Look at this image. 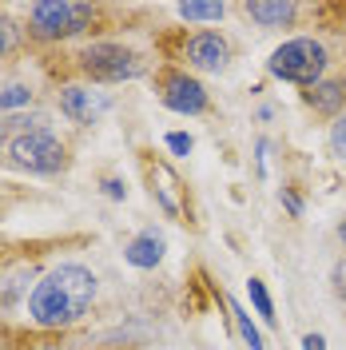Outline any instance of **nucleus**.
I'll use <instances>...</instances> for the list:
<instances>
[{"mask_svg":"<svg viewBox=\"0 0 346 350\" xmlns=\"http://www.w3.org/2000/svg\"><path fill=\"white\" fill-rule=\"evenodd\" d=\"M343 88H346V80H343Z\"/></svg>","mask_w":346,"mask_h":350,"instance_id":"nucleus-23","label":"nucleus"},{"mask_svg":"<svg viewBox=\"0 0 346 350\" xmlns=\"http://www.w3.org/2000/svg\"><path fill=\"white\" fill-rule=\"evenodd\" d=\"M80 68H84V76L100 80V84H124V80H135V76L144 72V60H139V52H131L124 44L104 40V44L84 48Z\"/></svg>","mask_w":346,"mask_h":350,"instance_id":"nucleus-5","label":"nucleus"},{"mask_svg":"<svg viewBox=\"0 0 346 350\" xmlns=\"http://www.w3.org/2000/svg\"><path fill=\"white\" fill-rule=\"evenodd\" d=\"M295 4L291 0H275V4H267V0H255V4H247V16L251 21H259L263 28H282V24L295 21Z\"/></svg>","mask_w":346,"mask_h":350,"instance_id":"nucleus-10","label":"nucleus"},{"mask_svg":"<svg viewBox=\"0 0 346 350\" xmlns=\"http://www.w3.org/2000/svg\"><path fill=\"white\" fill-rule=\"evenodd\" d=\"M163 104L179 116H203L207 111V88L187 72H172L163 80Z\"/></svg>","mask_w":346,"mask_h":350,"instance_id":"nucleus-6","label":"nucleus"},{"mask_svg":"<svg viewBox=\"0 0 346 350\" xmlns=\"http://www.w3.org/2000/svg\"><path fill=\"white\" fill-rule=\"evenodd\" d=\"M267 68H271V76H279L287 84L315 88L326 72V48L310 36H299V40H287L282 48H275Z\"/></svg>","mask_w":346,"mask_h":350,"instance_id":"nucleus-2","label":"nucleus"},{"mask_svg":"<svg viewBox=\"0 0 346 350\" xmlns=\"http://www.w3.org/2000/svg\"><path fill=\"white\" fill-rule=\"evenodd\" d=\"M187 60L199 72H219L227 64V40L219 32H199V36L187 40Z\"/></svg>","mask_w":346,"mask_h":350,"instance_id":"nucleus-8","label":"nucleus"},{"mask_svg":"<svg viewBox=\"0 0 346 350\" xmlns=\"http://www.w3.org/2000/svg\"><path fill=\"white\" fill-rule=\"evenodd\" d=\"M231 314H235V327H239V334H243V342L251 350H263V334L255 330V323H251V314L243 310L239 303H231Z\"/></svg>","mask_w":346,"mask_h":350,"instance_id":"nucleus-13","label":"nucleus"},{"mask_svg":"<svg viewBox=\"0 0 346 350\" xmlns=\"http://www.w3.org/2000/svg\"><path fill=\"white\" fill-rule=\"evenodd\" d=\"M124 259L131 267H139V271H152L155 262L163 259V239L155 235V231H144V235H135V239L124 247Z\"/></svg>","mask_w":346,"mask_h":350,"instance_id":"nucleus-9","label":"nucleus"},{"mask_svg":"<svg viewBox=\"0 0 346 350\" xmlns=\"http://www.w3.org/2000/svg\"><path fill=\"white\" fill-rule=\"evenodd\" d=\"M28 24H32V36H40V40H68L92 24V4L44 0V4H32Z\"/></svg>","mask_w":346,"mask_h":350,"instance_id":"nucleus-4","label":"nucleus"},{"mask_svg":"<svg viewBox=\"0 0 346 350\" xmlns=\"http://www.w3.org/2000/svg\"><path fill=\"white\" fill-rule=\"evenodd\" d=\"M8 159L32 175H52L64 167V144L48 128H28L8 139Z\"/></svg>","mask_w":346,"mask_h":350,"instance_id":"nucleus-3","label":"nucleus"},{"mask_svg":"<svg viewBox=\"0 0 346 350\" xmlns=\"http://www.w3.org/2000/svg\"><path fill=\"white\" fill-rule=\"evenodd\" d=\"M104 108H108V100H104L100 92H92V88L72 84V88L60 92V111H64L72 124H92Z\"/></svg>","mask_w":346,"mask_h":350,"instance_id":"nucleus-7","label":"nucleus"},{"mask_svg":"<svg viewBox=\"0 0 346 350\" xmlns=\"http://www.w3.org/2000/svg\"><path fill=\"white\" fill-rule=\"evenodd\" d=\"M247 291H251V303H255V310H259L267 323H275V306H271V295H267L263 279H251V283H247Z\"/></svg>","mask_w":346,"mask_h":350,"instance_id":"nucleus-14","label":"nucleus"},{"mask_svg":"<svg viewBox=\"0 0 346 350\" xmlns=\"http://www.w3.org/2000/svg\"><path fill=\"white\" fill-rule=\"evenodd\" d=\"M28 100H32V92H28L24 84H12V88H4V92H0V108H4V111H8V108H24Z\"/></svg>","mask_w":346,"mask_h":350,"instance_id":"nucleus-15","label":"nucleus"},{"mask_svg":"<svg viewBox=\"0 0 346 350\" xmlns=\"http://www.w3.org/2000/svg\"><path fill=\"white\" fill-rule=\"evenodd\" d=\"M330 152L338 159H346V116H338V124L330 128Z\"/></svg>","mask_w":346,"mask_h":350,"instance_id":"nucleus-17","label":"nucleus"},{"mask_svg":"<svg viewBox=\"0 0 346 350\" xmlns=\"http://www.w3.org/2000/svg\"><path fill=\"white\" fill-rule=\"evenodd\" d=\"M346 100V88L338 84V80H319V84L306 92V104L315 111H338Z\"/></svg>","mask_w":346,"mask_h":350,"instance_id":"nucleus-11","label":"nucleus"},{"mask_svg":"<svg viewBox=\"0 0 346 350\" xmlns=\"http://www.w3.org/2000/svg\"><path fill=\"white\" fill-rule=\"evenodd\" d=\"M334 291H338V299H346V259L334 267Z\"/></svg>","mask_w":346,"mask_h":350,"instance_id":"nucleus-19","label":"nucleus"},{"mask_svg":"<svg viewBox=\"0 0 346 350\" xmlns=\"http://www.w3.org/2000/svg\"><path fill=\"white\" fill-rule=\"evenodd\" d=\"M303 350H326L323 334H306V338H303Z\"/></svg>","mask_w":346,"mask_h":350,"instance_id":"nucleus-20","label":"nucleus"},{"mask_svg":"<svg viewBox=\"0 0 346 350\" xmlns=\"http://www.w3.org/2000/svg\"><path fill=\"white\" fill-rule=\"evenodd\" d=\"M104 187H108V196H111V199H124V187H120V183H116V179H108V183H104Z\"/></svg>","mask_w":346,"mask_h":350,"instance_id":"nucleus-21","label":"nucleus"},{"mask_svg":"<svg viewBox=\"0 0 346 350\" xmlns=\"http://www.w3.org/2000/svg\"><path fill=\"white\" fill-rule=\"evenodd\" d=\"M175 12H179L183 21H199V24H211V21H223V12H227V8H223V4H179Z\"/></svg>","mask_w":346,"mask_h":350,"instance_id":"nucleus-12","label":"nucleus"},{"mask_svg":"<svg viewBox=\"0 0 346 350\" xmlns=\"http://www.w3.org/2000/svg\"><path fill=\"white\" fill-rule=\"evenodd\" d=\"M16 36H21V28H16V24L8 21V16H4V12H0V56H4V52H12V48H16Z\"/></svg>","mask_w":346,"mask_h":350,"instance_id":"nucleus-16","label":"nucleus"},{"mask_svg":"<svg viewBox=\"0 0 346 350\" xmlns=\"http://www.w3.org/2000/svg\"><path fill=\"white\" fill-rule=\"evenodd\" d=\"M338 235H343V243H346V223H343V227H338Z\"/></svg>","mask_w":346,"mask_h":350,"instance_id":"nucleus-22","label":"nucleus"},{"mask_svg":"<svg viewBox=\"0 0 346 350\" xmlns=\"http://www.w3.org/2000/svg\"><path fill=\"white\" fill-rule=\"evenodd\" d=\"M96 299V275L80 262H60L44 275L28 295V319L36 327L60 330L72 327L88 314V306Z\"/></svg>","mask_w":346,"mask_h":350,"instance_id":"nucleus-1","label":"nucleus"},{"mask_svg":"<svg viewBox=\"0 0 346 350\" xmlns=\"http://www.w3.org/2000/svg\"><path fill=\"white\" fill-rule=\"evenodd\" d=\"M168 148H172L175 155H187L195 148V139L187 135V131H172V135H168Z\"/></svg>","mask_w":346,"mask_h":350,"instance_id":"nucleus-18","label":"nucleus"}]
</instances>
